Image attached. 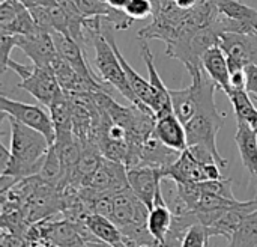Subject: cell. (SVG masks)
I'll use <instances>...</instances> for the list:
<instances>
[{"instance_id":"cell-1","label":"cell","mask_w":257,"mask_h":247,"mask_svg":"<svg viewBox=\"0 0 257 247\" xmlns=\"http://www.w3.org/2000/svg\"><path fill=\"white\" fill-rule=\"evenodd\" d=\"M191 78H193V86L196 89L197 112L185 124L188 146L199 145L208 148L209 151L214 152L218 166L226 168L229 161L220 154L217 148V134L224 124V115L218 112L215 103L217 85L209 78V75L203 71V68L196 74H193Z\"/></svg>"},{"instance_id":"cell-2","label":"cell","mask_w":257,"mask_h":247,"mask_svg":"<svg viewBox=\"0 0 257 247\" xmlns=\"http://www.w3.org/2000/svg\"><path fill=\"white\" fill-rule=\"evenodd\" d=\"M11 121V160L2 171L17 180L38 175L50 149V142L39 131L15 121Z\"/></svg>"},{"instance_id":"cell-3","label":"cell","mask_w":257,"mask_h":247,"mask_svg":"<svg viewBox=\"0 0 257 247\" xmlns=\"http://www.w3.org/2000/svg\"><path fill=\"white\" fill-rule=\"evenodd\" d=\"M84 36H86V45L92 44L95 48V66L98 69L99 78L108 86H111L114 91H117L120 95H123L134 106H139L145 110H151L137 98V95L131 89L125 71L119 62V57L104 35L102 20L99 17L87 18L84 26Z\"/></svg>"},{"instance_id":"cell-4","label":"cell","mask_w":257,"mask_h":247,"mask_svg":"<svg viewBox=\"0 0 257 247\" xmlns=\"http://www.w3.org/2000/svg\"><path fill=\"white\" fill-rule=\"evenodd\" d=\"M0 112H2V119L9 118L15 119L41 134L47 137L50 145L54 143L56 139V131L53 125V119L50 112L47 113L42 107L36 104H29V103H21L17 100H11L5 95L0 97Z\"/></svg>"},{"instance_id":"cell-5","label":"cell","mask_w":257,"mask_h":247,"mask_svg":"<svg viewBox=\"0 0 257 247\" xmlns=\"http://www.w3.org/2000/svg\"><path fill=\"white\" fill-rule=\"evenodd\" d=\"M217 163H200L187 148L173 164L163 171V178L175 183H203L221 180L223 175Z\"/></svg>"},{"instance_id":"cell-6","label":"cell","mask_w":257,"mask_h":247,"mask_svg":"<svg viewBox=\"0 0 257 247\" xmlns=\"http://www.w3.org/2000/svg\"><path fill=\"white\" fill-rule=\"evenodd\" d=\"M218 44L227 57L230 71L251 63L257 65V35L227 32L221 35Z\"/></svg>"},{"instance_id":"cell-7","label":"cell","mask_w":257,"mask_h":247,"mask_svg":"<svg viewBox=\"0 0 257 247\" xmlns=\"http://www.w3.org/2000/svg\"><path fill=\"white\" fill-rule=\"evenodd\" d=\"M17 88L30 94L45 107H50L51 103L62 94V88L51 66L33 65L32 74L20 80Z\"/></svg>"},{"instance_id":"cell-8","label":"cell","mask_w":257,"mask_h":247,"mask_svg":"<svg viewBox=\"0 0 257 247\" xmlns=\"http://www.w3.org/2000/svg\"><path fill=\"white\" fill-rule=\"evenodd\" d=\"M113 216L111 220L120 228H128L131 225H148L149 207L142 202L134 192L128 187L113 195Z\"/></svg>"},{"instance_id":"cell-9","label":"cell","mask_w":257,"mask_h":247,"mask_svg":"<svg viewBox=\"0 0 257 247\" xmlns=\"http://www.w3.org/2000/svg\"><path fill=\"white\" fill-rule=\"evenodd\" d=\"M128 169V186L134 192V195L145 202L149 210L154 207L158 193L163 190V172L158 168L139 164Z\"/></svg>"},{"instance_id":"cell-10","label":"cell","mask_w":257,"mask_h":247,"mask_svg":"<svg viewBox=\"0 0 257 247\" xmlns=\"http://www.w3.org/2000/svg\"><path fill=\"white\" fill-rule=\"evenodd\" d=\"M17 48H20L33 65L51 66L54 57L57 56L56 42L53 33L36 27L30 35H18Z\"/></svg>"},{"instance_id":"cell-11","label":"cell","mask_w":257,"mask_h":247,"mask_svg":"<svg viewBox=\"0 0 257 247\" xmlns=\"http://www.w3.org/2000/svg\"><path fill=\"white\" fill-rule=\"evenodd\" d=\"M96 193H117L128 189V169L123 163L105 158L89 180L87 186Z\"/></svg>"},{"instance_id":"cell-12","label":"cell","mask_w":257,"mask_h":247,"mask_svg":"<svg viewBox=\"0 0 257 247\" xmlns=\"http://www.w3.org/2000/svg\"><path fill=\"white\" fill-rule=\"evenodd\" d=\"M36 23L29 11L18 0H2L0 5V33L30 35L36 30Z\"/></svg>"},{"instance_id":"cell-13","label":"cell","mask_w":257,"mask_h":247,"mask_svg":"<svg viewBox=\"0 0 257 247\" xmlns=\"http://www.w3.org/2000/svg\"><path fill=\"white\" fill-rule=\"evenodd\" d=\"M140 54L142 59L145 60L148 74H149V83L154 89V106L152 110L155 113L157 118L164 116L167 113L173 112V106H172V97H170V89L164 85L163 78L160 77L157 66H155V59H154V53L149 48V44L146 39H140Z\"/></svg>"},{"instance_id":"cell-14","label":"cell","mask_w":257,"mask_h":247,"mask_svg":"<svg viewBox=\"0 0 257 247\" xmlns=\"http://www.w3.org/2000/svg\"><path fill=\"white\" fill-rule=\"evenodd\" d=\"M74 2L84 17L87 18L99 17L102 23L113 26V29L116 30H126L136 21L125 11L110 6L105 0H74Z\"/></svg>"},{"instance_id":"cell-15","label":"cell","mask_w":257,"mask_h":247,"mask_svg":"<svg viewBox=\"0 0 257 247\" xmlns=\"http://www.w3.org/2000/svg\"><path fill=\"white\" fill-rule=\"evenodd\" d=\"M102 30H104V35H105L107 41H108L110 45L114 48V51H116V54H117V57H119V62H120V65H122V68H123V71H125V75H126V80H128L131 89L134 91V94L137 95V98H139L145 106H148V107L152 110V106H154V89H152L149 80H145V77H142V75L128 63V60L123 57V54L120 53V50H119V47H117V44H116V39H114V36H113V33H111V26L102 23ZM152 112H154V110H152Z\"/></svg>"},{"instance_id":"cell-16","label":"cell","mask_w":257,"mask_h":247,"mask_svg":"<svg viewBox=\"0 0 257 247\" xmlns=\"http://www.w3.org/2000/svg\"><path fill=\"white\" fill-rule=\"evenodd\" d=\"M200 62H202L203 71L217 85V88H220L226 95H229L232 92L230 68H229L227 57H226L223 48L220 47V44H217V45L211 47L209 50H206L202 54Z\"/></svg>"},{"instance_id":"cell-17","label":"cell","mask_w":257,"mask_h":247,"mask_svg":"<svg viewBox=\"0 0 257 247\" xmlns=\"http://www.w3.org/2000/svg\"><path fill=\"white\" fill-rule=\"evenodd\" d=\"M154 133L166 146H169L175 151L182 152L188 148L185 125L181 122V119L173 112L157 118Z\"/></svg>"},{"instance_id":"cell-18","label":"cell","mask_w":257,"mask_h":247,"mask_svg":"<svg viewBox=\"0 0 257 247\" xmlns=\"http://www.w3.org/2000/svg\"><path fill=\"white\" fill-rule=\"evenodd\" d=\"M215 5L220 14L239 26L241 33L257 35V9L239 0H215Z\"/></svg>"},{"instance_id":"cell-19","label":"cell","mask_w":257,"mask_h":247,"mask_svg":"<svg viewBox=\"0 0 257 247\" xmlns=\"http://www.w3.org/2000/svg\"><path fill=\"white\" fill-rule=\"evenodd\" d=\"M235 142L238 145L242 164L250 175H254L257 172V133L247 121L238 122Z\"/></svg>"},{"instance_id":"cell-20","label":"cell","mask_w":257,"mask_h":247,"mask_svg":"<svg viewBox=\"0 0 257 247\" xmlns=\"http://www.w3.org/2000/svg\"><path fill=\"white\" fill-rule=\"evenodd\" d=\"M84 225L101 243L111 247H126L120 228L111 219L99 214H87L84 219Z\"/></svg>"},{"instance_id":"cell-21","label":"cell","mask_w":257,"mask_h":247,"mask_svg":"<svg viewBox=\"0 0 257 247\" xmlns=\"http://www.w3.org/2000/svg\"><path fill=\"white\" fill-rule=\"evenodd\" d=\"M172 223H173V213H172L170 207L167 205L166 198L161 196V198L155 199V204L149 211L148 229L161 246H164V241L172 228Z\"/></svg>"},{"instance_id":"cell-22","label":"cell","mask_w":257,"mask_h":247,"mask_svg":"<svg viewBox=\"0 0 257 247\" xmlns=\"http://www.w3.org/2000/svg\"><path fill=\"white\" fill-rule=\"evenodd\" d=\"M50 115L53 119L54 131L57 134H66V133H74V125H72V101L71 97L62 91V94L51 103Z\"/></svg>"},{"instance_id":"cell-23","label":"cell","mask_w":257,"mask_h":247,"mask_svg":"<svg viewBox=\"0 0 257 247\" xmlns=\"http://www.w3.org/2000/svg\"><path fill=\"white\" fill-rule=\"evenodd\" d=\"M170 97H172L173 113L185 125L197 112V98H196V89L193 83L188 88L170 89Z\"/></svg>"},{"instance_id":"cell-24","label":"cell","mask_w":257,"mask_h":247,"mask_svg":"<svg viewBox=\"0 0 257 247\" xmlns=\"http://www.w3.org/2000/svg\"><path fill=\"white\" fill-rule=\"evenodd\" d=\"M38 178L41 181H44L45 184L57 187L59 190H62L66 184V174H65L63 164H62L53 145L50 146V149L44 158V163L38 172Z\"/></svg>"},{"instance_id":"cell-25","label":"cell","mask_w":257,"mask_h":247,"mask_svg":"<svg viewBox=\"0 0 257 247\" xmlns=\"http://www.w3.org/2000/svg\"><path fill=\"white\" fill-rule=\"evenodd\" d=\"M227 247H257V210L242 220Z\"/></svg>"},{"instance_id":"cell-26","label":"cell","mask_w":257,"mask_h":247,"mask_svg":"<svg viewBox=\"0 0 257 247\" xmlns=\"http://www.w3.org/2000/svg\"><path fill=\"white\" fill-rule=\"evenodd\" d=\"M227 97L230 98V103L233 106L236 121L250 122L251 118L257 113V109L254 107L251 95L247 92V89H232V92Z\"/></svg>"},{"instance_id":"cell-27","label":"cell","mask_w":257,"mask_h":247,"mask_svg":"<svg viewBox=\"0 0 257 247\" xmlns=\"http://www.w3.org/2000/svg\"><path fill=\"white\" fill-rule=\"evenodd\" d=\"M209 238L211 237H209L208 228L203 226L202 223H196L188 229L181 247H206Z\"/></svg>"},{"instance_id":"cell-28","label":"cell","mask_w":257,"mask_h":247,"mask_svg":"<svg viewBox=\"0 0 257 247\" xmlns=\"http://www.w3.org/2000/svg\"><path fill=\"white\" fill-rule=\"evenodd\" d=\"M232 184H233L232 180L221 178V180L203 181V183H202V189H203V192H206V193L218 195V196L229 198V199H236V198L233 196V192H232Z\"/></svg>"},{"instance_id":"cell-29","label":"cell","mask_w":257,"mask_h":247,"mask_svg":"<svg viewBox=\"0 0 257 247\" xmlns=\"http://www.w3.org/2000/svg\"><path fill=\"white\" fill-rule=\"evenodd\" d=\"M125 12L134 20H146L154 17V3L151 0H131Z\"/></svg>"},{"instance_id":"cell-30","label":"cell","mask_w":257,"mask_h":247,"mask_svg":"<svg viewBox=\"0 0 257 247\" xmlns=\"http://www.w3.org/2000/svg\"><path fill=\"white\" fill-rule=\"evenodd\" d=\"M17 39L18 35H8V33H0V71L2 74L8 71V62L11 59L12 48L17 47Z\"/></svg>"},{"instance_id":"cell-31","label":"cell","mask_w":257,"mask_h":247,"mask_svg":"<svg viewBox=\"0 0 257 247\" xmlns=\"http://www.w3.org/2000/svg\"><path fill=\"white\" fill-rule=\"evenodd\" d=\"M36 26L39 29H44L50 33L54 32L53 29V21H51V14H50V8L48 6H36V8H32L29 9Z\"/></svg>"},{"instance_id":"cell-32","label":"cell","mask_w":257,"mask_h":247,"mask_svg":"<svg viewBox=\"0 0 257 247\" xmlns=\"http://www.w3.org/2000/svg\"><path fill=\"white\" fill-rule=\"evenodd\" d=\"M245 78H247V83H245V89H247V92H248L253 98H257V65L256 63H251V65H247V66H245Z\"/></svg>"},{"instance_id":"cell-33","label":"cell","mask_w":257,"mask_h":247,"mask_svg":"<svg viewBox=\"0 0 257 247\" xmlns=\"http://www.w3.org/2000/svg\"><path fill=\"white\" fill-rule=\"evenodd\" d=\"M8 69L15 71V72L18 74V77L23 80V78H26V77H29V75L32 74L33 65H32V66H29V65H24V63H18V62H15V60L11 57V59H9V62H8Z\"/></svg>"},{"instance_id":"cell-34","label":"cell","mask_w":257,"mask_h":247,"mask_svg":"<svg viewBox=\"0 0 257 247\" xmlns=\"http://www.w3.org/2000/svg\"><path fill=\"white\" fill-rule=\"evenodd\" d=\"M175 3L176 8L182 9V11H190L194 6H197L199 3H202L203 0H172Z\"/></svg>"},{"instance_id":"cell-35","label":"cell","mask_w":257,"mask_h":247,"mask_svg":"<svg viewBox=\"0 0 257 247\" xmlns=\"http://www.w3.org/2000/svg\"><path fill=\"white\" fill-rule=\"evenodd\" d=\"M18 2H21L29 9L36 8V6H50V5L56 3V0H18Z\"/></svg>"},{"instance_id":"cell-36","label":"cell","mask_w":257,"mask_h":247,"mask_svg":"<svg viewBox=\"0 0 257 247\" xmlns=\"http://www.w3.org/2000/svg\"><path fill=\"white\" fill-rule=\"evenodd\" d=\"M110 6H113V8H116V9H122V11H125V8L128 6V3L131 2V0H105Z\"/></svg>"},{"instance_id":"cell-37","label":"cell","mask_w":257,"mask_h":247,"mask_svg":"<svg viewBox=\"0 0 257 247\" xmlns=\"http://www.w3.org/2000/svg\"><path fill=\"white\" fill-rule=\"evenodd\" d=\"M248 124H250V125L253 127V130H254V131L257 133V113L254 115V116H253V118H251V121H250Z\"/></svg>"},{"instance_id":"cell-38","label":"cell","mask_w":257,"mask_h":247,"mask_svg":"<svg viewBox=\"0 0 257 247\" xmlns=\"http://www.w3.org/2000/svg\"><path fill=\"white\" fill-rule=\"evenodd\" d=\"M251 177L254 178V181H256V184H257V172H256V174H254V175H251Z\"/></svg>"},{"instance_id":"cell-39","label":"cell","mask_w":257,"mask_h":247,"mask_svg":"<svg viewBox=\"0 0 257 247\" xmlns=\"http://www.w3.org/2000/svg\"><path fill=\"white\" fill-rule=\"evenodd\" d=\"M253 100H254V101H256V103H257V98H253Z\"/></svg>"}]
</instances>
